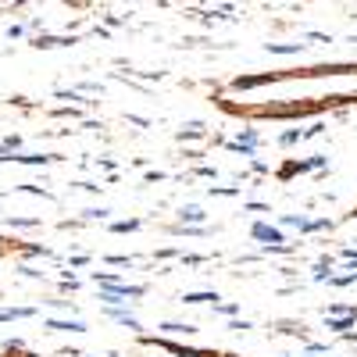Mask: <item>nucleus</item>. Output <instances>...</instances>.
Returning <instances> with one entry per match:
<instances>
[{
  "label": "nucleus",
  "mask_w": 357,
  "mask_h": 357,
  "mask_svg": "<svg viewBox=\"0 0 357 357\" xmlns=\"http://www.w3.org/2000/svg\"><path fill=\"white\" fill-rule=\"evenodd\" d=\"M250 236H254V240H264L272 250L286 243V240H282V229H275V225H264V222H257V225L250 229Z\"/></svg>",
  "instance_id": "obj_1"
},
{
  "label": "nucleus",
  "mask_w": 357,
  "mask_h": 357,
  "mask_svg": "<svg viewBox=\"0 0 357 357\" xmlns=\"http://www.w3.org/2000/svg\"><path fill=\"white\" fill-rule=\"evenodd\" d=\"M178 222H190V225H197V222H204V211H200V207H183V211H178Z\"/></svg>",
  "instance_id": "obj_2"
},
{
  "label": "nucleus",
  "mask_w": 357,
  "mask_h": 357,
  "mask_svg": "<svg viewBox=\"0 0 357 357\" xmlns=\"http://www.w3.org/2000/svg\"><path fill=\"white\" fill-rule=\"evenodd\" d=\"M207 301L218 304V293H186L183 296V304H207Z\"/></svg>",
  "instance_id": "obj_3"
},
{
  "label": "nucleus",
  "mask_w": 357,
  "mask_h": 357,
  "mask_svg": "<svg viewBox=\"0 0 357 357\" xmlns=\"http://www.w3.org/2000/svg\"><path fill=\"white\" fill-rule=\"evenodd\" d=\"M50 329H61V333H82L86 325H82V321H50Z\"/></svg>",
  "instance_id": "obj_4"
},
{
  "label": "nucleus",
  "mask_w": 357,
  "mask_h": 357,
  "mask_svg": "<svg viewBox=\"0 0 357 357\" xmlns=\"http://www.w3.org/2000/svg\"><path fill=\"white\" fill-rule=\"evenodd\" d=\"M268 50H272V54H296L301 43H268Z\"/></svg>",
  "instance_id": "obj_5"
},
{
  "label": "nucleus",
  "mask_w": 357,
  "mask_h": 357,
  "mask_svg": "<svg viewBox=\"0 0 357 357\" xmlns=\"http://www.w3.org/2000/svg\"><path fill=\"white\" fill-rule=\"evenodd\" d=\"M111 229H114V232H132V229H139V218H129V222H114Z\"/></svg>",
  "instance_id": "obj_6"
},
{
  "label": "nucleus",
  "mask_w": 357,
  "mask_h": 357,
  "mask_svg": "<svg viewBox=\"0 0 357 357\" xmlns=\"http://www.w3.org/2000/svg\"><path fill=\"white\" fill-rule=\"evenodd\" d=\"M296 139H304V132H282V139H279V143H282V146H289V143H296Z\"/></svg>",
  "instance_id": "obj_7"
},
{
  "label": "nucleus",
  "mask_w": 357,
  "mask_h": 357,
  "mask_svg": "<svg viewBox=\"0 0 357 357\" xmlns=\"http://www.w3.org/2000/svg\"><path fill=\"white\" fill-rule=\"evenodd\" d=\"M215 307H218L222 314H236V304H215Z\"/></svg>",
  "instance_id": "obj_8"
}]
</instances>
